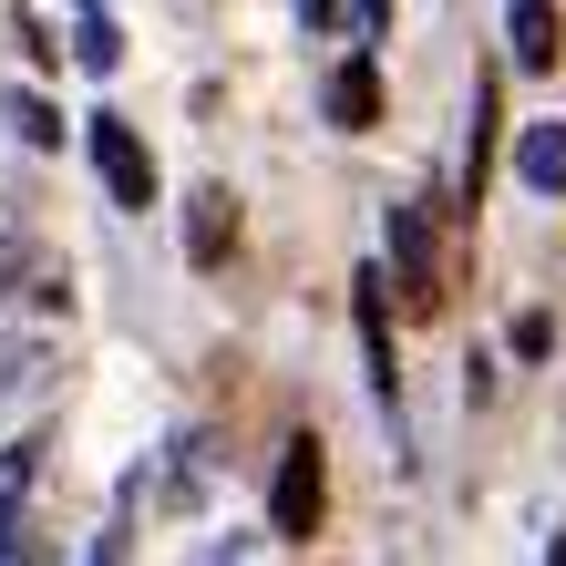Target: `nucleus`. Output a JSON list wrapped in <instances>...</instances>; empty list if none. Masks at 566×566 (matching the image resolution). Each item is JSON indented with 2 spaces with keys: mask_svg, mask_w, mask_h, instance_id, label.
I'll return each instance as SVG.
<instances>
[{
  "mask_svg": "<svg viewBox=\"0 0 566 566\" xmlns=\"http://www.w3.org/2000/svg\"><path fill=\"white\" fill-rule=\"evenodd\" d=\"M350 289H360V360H371V402L391 412V402H402V371H391V310H381V289H391V279H381V269H360Z\"/></svg>",
  "mask_w": 566,
  "mask_h": 566,
  "instance_id": "4",
  "label": "nucleus"
},
{
  "mask_svg": "<svg viewBox=\"0 0 566 566\" xmlns=\"http://www.w3.org/2000/svg\"><path fill=\"white\" fill-rule=\"evenodd\" d=\"M0 114L21 124V145H62V124H52V104H42V93H11V104H0Z\"/></svg>",
  "mask_w": 566,
  "mask_h": 566,
  "instance_id": "10",
  "label": "nucleus"
},
{
  "mask_svg": "<svg viewBox=\"0 0 566 566\" xmlns=\"http://www.w3.org/2000/svg\"><path fill=\"white\" fill-rule=\"evenodd\" d=\"M73 62H83L93 83H104L114 62H124V21L104 11V0H73Z\"/></svg>",
  "mask_w": 566,
  "mask_h": 566,
  "instance_id": "7",
  "label": "nucleus"
},
{
  "mask_svg": "<svg viewBox=\"0 0 566 566\" xmlns=\"http://www.w3.org/2000/svg\"><path fill=\"white\" fill-rule=\"evenodd\" d=\"M515 186L525 196H566V114H536L515 135Z\"/></svg>",
  "mask_w": 566,
  "mask_h": 566,
  "instance_id": "6",
  "label": "nucleus"
},
{
  "mask_svg": "<svg viewBox=\"0 0 566 566\" xmlns=\"http://www.w3.org/2000/svg\"><path fill=\"white\" fill-rule=\"evenodd\" d=\"M505 52H515V73H556V62H566L556 0H505Z\"/></svg>",
  "mask_w": 566,
  "mask_h": 566,
  "instance_id": "5",
  "label": "nucleus"
},
{
  "mask_svg": "<svg viewBox=\"0 0 566 566\" xmlns=\"http://www.w3.org/2000/svg\"><path fill=\"white\" fill-rule=\"evenodd\" d=\"M391 279H402L412 310H432V207H422V196L391 207Z\"/></svg>",
  "mask_w": 566,
  "mask_h": 566,
  "instance_id": "3",
  "label": "nucleus"
},
{
  "mask_svg": "<svg viewBox=\"0 0 566 566\" xmlns=\"http://www.w3.org/2000/svg\"><path fill=\"white\" fill-rule=\"evenodd\" d=\"M319 443H310V432H298V443L279 453V484H269V525H279V546H310L319 536Z\"/></svg>",
  "mask_w": 566,
  "mask_h": 566,
  "instance_id": "2",
  "label": "nucleus"
},
{
  "mask_svg": "<svg viewBox=\"0 0 566 566\" xmlns=\"http://www.w3.org/2000/svg\"><path fill=\"white\" fill-rule=\"evenodd\" d=\"M83 155H93V176L114 186V207H124V217H145V207H155V155H145V135H135V124H124L114 104L93 114V135H83Z\"/></svg>",
  "mask_w": 566,
  "mask_h": 566,
  "instance_id": "1",
  "label": "nucleus"
},
{
  "mask_svg": "<svg viewBox=\"0 0 566 566\" xmlns=\"http://www.w3.org/2000/svg\"><path fill=\"white\" fill-rule=\"evenodd\" d=\"M227 248V186H196V258Z\"/></svg>",
  "mask_w": 566,
  "mask_h": 566,
  "instance_id": "11",
  "label": "nucleus"
},
{
  "mask_svg": "<svg viewBox=\"0 0 566 566\" xmlns=\"http://www.w3.org/2000/svg\"><path fill=\"white\" fill-rule=\"evenodd\" d=\"M21 279H31V248H21V238H0V298H11Z\"/></svg>",
  "mask_w": 566,
  "mask_h": 566,
  "instance_id": "12",
  "label": "nucleus"
},
{
  "mask_svg": "<svg viewBox=\"0 0 566 566\" xmlns=\"http://www.w3.org/2000/svg\"><path fill=\"white\" fill-rule=\"evenodd\" d=\"M484 155H494V83H474V145H463V186H484Z\"/></svg>",
  "mask_w": 566,
  "mask_h": 566,
  "instance_id": "9",
  "label": "nucleus"
},
{
  "mask_svg": "<svg viewBox=\"0 0 566 566\" xmlns=\"http://www.w3.org/2000/svg\"><path fill=\"white\" fill-rule=\"evenodd\" d=\"M329 114H340L350 135H371V124H381V73H371V52H360V62H340V73H329Z\"/></svg>",
  "mask_w": 566,
  "mask_h": 566,
  "instance_id": "8",
  "label": "nucleus"
},
{
  "mask_svg": "<svg viewBox=\"0 0 566 566\" xmlns=\"http://www.w3.org/2000/svg\"><path fill=\"white\" fill-rule=\"evenodd\" d=\"M298 21H310V31H329V21H340V0H298Z\"/></svg>",
  "mask_w": 566,
  "mask_h": 566,
  "instance_id": "13",
  "label": "nucleus"
},
{
  "mask_svg": "<svg viewBox=\"0 0 566 566\" xmlns=\"http://www.w3.org/2000/svg\"><path fill=\"white\" fill-rule=\"evenodd\" d=\"M546 566H566V536H556V546H546Z\"/></svg>",
  "mask_w": 566,
  "mask_h": 566,
  "instance_id": "14",
  "label": "nucleus"
}]
</instances>
